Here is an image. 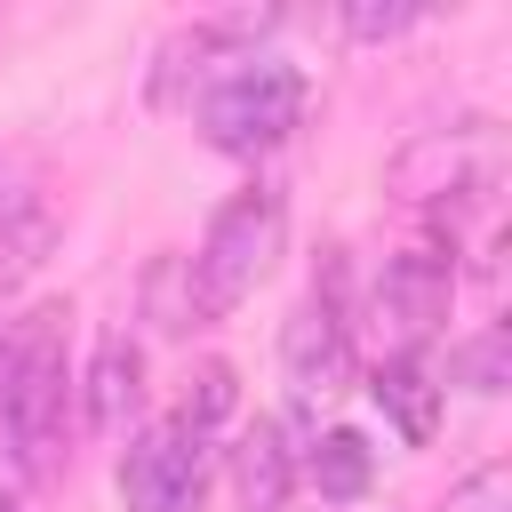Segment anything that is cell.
Masks as SVG:
<instances>
[{
	"label": "cell",
	"instance_id": "cell-11",
	"mask_svg": "<svg viewBox=\"0 0 512 512\" xmlns=\"http://www.w3.org/2000/svg\"><path fill=\"white\" fill-rule=\"evenodd\" d=\"M48 240H56V216H48V208L24 192V200L0 216V296H8V288H16L32 264H40V248H48Z\"/></svg>",
	"mask_w": 512,
	"mask_h": 512
},
{
	"label": "cell",
	"instance_id": "cell-5",
	"mask_svg": "<svg viewBox=\"0 0 512 512\" xmlns=\"http://www.w3.org/2000/svg\"><path fill=\"white\" fill-rule=\"evenodd\" d=\"M448 296H456V272H448V256H392L384 272H376V296H368V312H376V328L392 336V360L400 352H416L440 320H448Z\"/></svg>",
	"mask_w": 512,
	"mask_h": 512
},
{
	"label": "cell",
	"instance_id": "cell-15",
	"mask_svg": "<svg viewBox=\"0 0 512 512\" xmlns=\"http://www.w3.org/2000/svg\"><path fill=\"white\" fill-rule=\"evenodd\" d=\"M416 16H424L416 0H392V8H376V0H352V8H344V32H352V40H392V32H408Z\"/></svg>",
	"mask_w": 512,
	"mask_h": 512
},
{
	"label": "cell",
	"instance_id": "cell-6",
	"mask_svg": "<svg viewBox=\"0 0 512 512\" xmlns=\"http://www.w3.org/2000/svg\"><path fill=\"white\" fill-rule=\"evenodd\" d=\"M344 368H352L344 312H336V296H328V288H312V296L280 320V376H288V392H296V400H320V392H336V384H344Z\"/></svg>",
	"mask_w": 512,
	"mask_h": 512
},
{
	"label": "cell",
	"instance_id": "cell-4",
	"mask_svg": "<svg viewBox=\"0 0 512 512\" xmlns=\"http://www.w3.org/2000/svg\"><path fill=\"white\" fill-rule=\"evenodd\" d=\"M200 472H208V432L168 416L120 456V496H128V512H184L200 496Z\"/></svg>",
	"mask_w": 512,
	"mask_h": 512
},
{
	"label": "cell",
	"instance_id": "cell-2",
	"mask_svg": "<svg viewBox=\"0 0 512 512\" xmlns=\"http://www.w3.org/2000/svg\"><path fill=\"white\" fill-rule=\"evenodd\" d=\"M296 120H304V72H296V64L240 56L224 80L200 88V136H208L216 152H240V160L272 152Z\"/></svg>",
	"mask_w": 512,
	"mask_h": 512
},
{
	"label": "cell",
	"instance_id": "cell-10",
	"mask_svg": "<svg viewBox=\"0 0 512 512\" xmlns=\"http://www.w3.org/2000/svg\"><path fill=\"white\" fill-rule=\"evenodd\" d=\"M304 472H312V488H320L328 504H352V496H368V480H376V448H368L360 432H328V440L304 456Z\"/></svg>",
	"mask_w": 512,
	"mask_h": 512
},
{
	"label": "cell",
	"instance_id": "cell-14",
	"mask_svg": "<svg viewBox=\"0 0 512 512\" xmlns=\"http://www.w3.org/2000/svg\"><path fill=\"white\" fill-rule=\"evenodd\" d=\"M504 352H512V336L488 328V336H472V344L456 352V376H464L472 392H504Z\"/></svg>",
	"mask_w": 512,
	"mask_h": 512
},
{
	"label": "cell",
	"instance_id": "cell-12",
	"mask_svg": "<svg viewBox=\"0 0 512 512\" xmlns=\"http://www.w3.org/2000/svg\"><path fill=\"white\" fill-rule=\"evenodd\" d=\"M232 408H240V376H232L224 360H208V368L192 376V392H184V424H192V432H208V424H224Z\"/></svg>",
	"mask_w": 512,
	"mask_h": 512
},
{
	"label": "cell",
	"instance_id": "cell-16",
	"mask_svg": "<svg viewBox=\"0 0 512 512\" xmlns=\"http://www.w3.org/2000/svg\"><path fill=\"white\" fill-rule=\"evenodd\" d=\"M0 408H8V336H0Z\"/></svg>",
	"mask_w": 512,
	"mask_h": 512
},
{
	"label": "cell",
	"instance_id": "cell-3",
	"mask_svg": "<svg viewBox=\"0 0 512 512\" xmlns=\"http://www.w3.org/2000/svg\"><path fill=\"white\" fill-rule=\"evenodd\" d=\"M56 304L32 312L16 336H8V408H0V432L16 440V464L24 472H48V440H56V416H64V336H56Z\"/></svg>",
	"mask_w": 512,
	"mask_h": 512
},
{
	"label": "cell",
	"instance_id": "cell-13",
	"mask_svg": "<svg viewBox=\"0 0 512 512\" xmlns=\"http://www.w3.org/2000/svg\"><path fill=\"white\" fill-rule=\"evenodd\" d=\"M440 512H512V464H480L472 480H456L448 488V504Z\"/></svg>",
	"mask_w": 512,
	"mask_h": 512
},
{
	"label": "cell",
	"instance_id": "cell-1",
	"mask_svg": "<svg viewBox=\"0 0 512 512\" xmlns=\"http://www.w3.org/2000/svg\"><path fill=\"white\" fill-rule=\"evenodd\" d=\"M280 240H288V200H280L272 184L232 192V200L208 216L200 248L184 256V296H192V320H224L240 296H256V280L272 272Z\"/></svg>",
	"mask_w": 512,
	"mask_h": 512
},
{
	"label": "cell",
	"instance_id": "cell-7",
	"mask_svg": "<svg viewBox=\"0 0 512 512\" xmlns=\"http://www.w3.org/2000/svg\"><path fill=\"white\" fill-rule=\"evenodd\" d=\"M232 488H240L248 512H280L296 496V448H288V432L272 416H256V432L232 448Z\"/></svg>",
	"mask_w": 512,
	"mask_h": 512
},
{
	"label": "cell",
	"instance_id": "cell-8",
	"mask_svg": "<svg viewBox=\"0 0 512 512\" xmlns=\"http://www.w3.org/2000/svg\"><path fill=\"white\" fill-rule=\"evenodd\" d=\"M368 392H376V408L400 424V440H408V448H424V440L440 432V384H432L424 352H400V360H384Z\"/></svg>",
	"mask_w": 512,
	"mask_h": 512
},
{
	"label": "cell",
	"instance_id": "cell-9",
	"mask_svg": "<svg viewBox=\"0 0 512 512\" xmlns=\"http://www.w3.org/2000/svg\"><path fill=\"white\" fill-rule=\"evenodd\" d=\"M136 392H144V352L128 336H104L96 360H88V432H120Z\"/></svg>",
	"mask_w": 512,
	"mask_h": 512
},
{
	"label": "cell",
	"instance_id": "cell-17",
	"mask_svg": "<svg viewBox=\"0 0 512 512\" xmlns=\"http://www.w3.org/2000/svg\"><path fill=\"white\" fill-rule=\"evenodd\" d=\"M0 512H16V504H0Z\"/></svg>",
	"mask_w": 512,
	"mask_h": 512
}]
</instances>
